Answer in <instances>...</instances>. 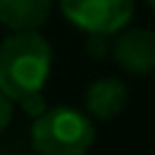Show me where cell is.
I'll use <instances>...</instances> for the list:
<instances>
[{
	"label": "cell",
	"mask_w": 155,
	"mask_h": 155,
	"mask_svg": "<svg viewBox=\"0 0 155 155\" xmlns=\"http://www.w3.org/2000/svg\"><path fill=\"white\" fill-rule=\"evenodd\" d=\"M52 72V47L39 31H11L0 41V93L16 104L44 88Z\"/></svg>",
	"instance_id": "1"
},
{
	"label": "cell",
	"mask_w": 155,
	"mask_h": 155,
	"mask_svg": "<svg viewBox=\"0 0 155 155\" xmlns=\"http://www.w3.org/2000/svg\"><path fill=\"white\" fill-rule=\"evenodd\" d=\"M127 98H129L127 85L119 78H98L85 91V114L96 116L101 122L114 119L124 111Z\"/></svg>",
	"instance_id": "5"
},
{
	"label": "cell",
	"mask_w": 155,
	"mask_h": 155,
	"mask_svg": "<svg viewBox=\"0 0 155 155\" xmlns=\"http://www.w3.org/2000/svg\"><path fill=\"white\" fill-rule=\"evenodd\" d=\"M54 0H0V23L11 31H39Z\"/></svg>",
	"instance_id": "6"
},
{
	"label": "cell",
	"mask_w": 155,
	"mask_h": 155,
	"mask_svg": "<svg viewBox=\"0 0 155 155\" xmlns=\"http://www.w3.org/2000/svg\"><path fill=\"white\" fill-rule=\"evenodd\" d=\"M16 104H21V111H23L26 116H34V119H36L41 111H47V101H44V96H41V91L23 96V98L16 101Z\"/></svg>",
	"instance_id": "7"
},
{
	"label": "cell",
	"mask_w": 155,
	"mask_h": 155,
	"mask_svg": "<svg viewBox=\"0 0 155 155\" xmlns=\"http://www.w3.org/2000/svg\"><path fill=\"white\" fill-rule=\"evenodd\" d=\"M93 140V119L72 106H47L31 127V145L39 155H85Z\"/></svg>",
	"instance_id": "2"
},
{
	"label": "cell",
	"mask_w": 155,
	"mask_h": 155,
	"mask_svg": "<svg viewBox=\"0 0 155 155\" xmlns=\"http://www.w3.org/2000/svg\"><path fill=\"white\" fill-rule=\"evenodd\" d=\"M142 3H145L147 8H153V5H155V0H142Z\"/></svg>",
	"instance_id": "9"
},
{
	"label": "cell",
	"mask_w": 155,
	"mask_h": 155,
	"mask_svg": "<svg viewBox=\"0 0 155 155\" xmlns=\"http://www.w3.org/2000/svg\"><path fill=\"white\" fill-rule=\"evenodd\" d=\"M114 60L129 75H147L155 70V34L147 28H122L114 41Z\"/></svg>",
	"instance_id": "4"
},
{
	"label": "cell",
	"mask_w": 155,
	"mask_h": 155,
	"mask_svg": "<svg viewBox=\"0 0 155 155\" xmlns=\"http://www.w3.org/2000/svg\"><path fill=\"white\" fill-rule=\"evenodd\" d=\"M11 119H13V101L0 93V132L11 124Z\"/></svg>",
	"instance_id": "8"
},
{
	"label": "cell",
	"mask_w": 155,
	"mask_h": 155,
	"mask_svg": "<svg viewBox=\"0 0 155 155\" xmlns=\"http://www.w3.org/2000/svg\"><path fill=\"white\" fill-rule=\"evenodd\" d=\"M62 16L91 36H111L129 26L134 0H60Z\"/></svg>",
	"instance_id": "3"
}]
</instances>
